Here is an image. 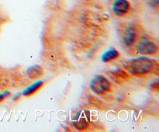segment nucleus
<instances>
[{
	"label": "nucleus",
	"mask_w": 159,
	"mask_h": 132,
	"mask_svg": "<svg viewBox=\"0 0 159 132\" xmlns=\"http://www.w3.org/2000/svg\"><path fill=\"white\" fill-rule=\"evenodd\" d=\"M130 4L127 0H115L113 4V11L116 15L123 16L127 13Z\"/></svg>",
	"instance_id": "obj_5"
},
{
	"label": "nucleus",
	"mask_w": 159,
	"mask_h": 132,
	"mask_svg": "<svg viewBox=\"0 0 159 132\" xmlns=\"http://www.w3.org/2000/svg\"><path fill=\"white\" fill-rule=\"evenodd\" d=\"M42 84H43V82H42V81H38V82H35V83L33 84L32 85H30V87H28L26 89H25L23 94L24 95V96H29V95L35 93V92L37 91V90L38 89L40 86H41Z\"/></svg>",
	"instance_id": "obj_9"
},
{
	"label": "nucleus",
	"mask_w": 159,
	"mask_h": 132,
	"mask_svg": "<svg viewBox=\"0 0 159 132\" xmlns=\"http://www.w3.org/2000/svg\"><path fill=\"white\" fill-rule=\"evenodd\" d=\"M90 121V113L87 110H82L77 113L73 119V124L78 130H84L88 127Z\"/></svg>",
	"instance_id": "obj_3"
},
{
	"label": "nucleus",
	"mask_w": 159,
	"mask_h": 132,
	"mask_svg": "<svg viewBox=\"0 0 159 132\" xmlns=\"http://www.w3.org/2000/svg\"><path fill=\"white\" fill-rule=\"evenodd\" d=\"M138 37V34L135 29L132 26H129L125 30L123 35V40L127 46H132L135 43Z\"/></svg>",
	"instance_id": "obj_6"
},
{
	"label": "nucleus",
	"mask_w": 159,
	"mask_h": 132,
	"mask_svg": "<svg viewBox=\"0 0 159 132\" xmlns=\"http://www.w3.org/2000/svg\"><path fill=\"white\" fill-rule=\"evenodd\" d=\"M155 62L152 59L146 57H138L130 62V68L138 75H144L152 71L155 68Z\"/></svg>",
	"instance_id": "obj_1"
},
{
	"label": "nucleus",
	"mask_w": 159,
	"mask_h": 132,
	"mask_svg": "<svg viewBox=\"0 0 159 132\" xmlns=\"http://www.w3.org/2000/svg\"><path fill=\"white\" fill-rule=\"evenodd\" d=\"M27 75L31 79H36V78L40 77V75H43V69L41 67L38 66V65H35V66H32L30 68H28Z\"/></svg>",
	"instance_id": "obj_7"
},
{
	"label": "nucleus",
	"mask_w": 159,
	"mask_h": 132,
	"mask_svg": "<svg viewBox=\"0 0 159 132\" xmlns=\"http://www.w3.org/2000/svg\"><path fill=\"white\" fill-rule=\"evenodd\" d=\"M110 88V83L103 75H96L90 82V89L96 94H103L109 91Z\"/></svg>",
	"instance_id": "obj_2"
},
{
	"label": "nucleus",
	"mask_w": 159,
	"mask_h": 132,
	"mask_svg": "<svg viewBox=\"0 0 159 132\" xmlns=\"http://www.w3.org/2000/svg\"><path fill=\"white\" fill-rule=\"evenodd\" d=\"M119 56V52L116 49H110L109 51H106L102 56V61L107 62L110 61L112 60H114Z\"/></svg>",
	"instance_id": "obj_8"
},
{
	"label": "nucleus",
	"mask_w": 159,
	"mask_h": 132,
	"mask_svg": "<svg viewBox=\"0 0 159 132\" xmlns=\"http://www.w3.org/2000/svg\"><path fill=\"white\" fill-rule=\"evenodd\" d=\"M9 95H10V93L8 91L1 93V94H0V101H2V100H3L4 99H6V98L7 97V96H9Z\"/></svg>",
	"instance_id": "obj_10"
},
{
	"label": "nucleus",
	"mask_w": 159,
	"mask_h": 132,
	"mask_svg": "<svg viewBox=\"0 0 159 132\" xmlns=\"http://www.w3.org/2000/svg\"><path fill=\"white\" fill-rule=\"evenodd\" d=\"M137 50L140 54H153L158 51V46L156 43L151 40H142L139 42L137 46Z\"/></svg>",
	"instance_id": "obj_4"
}]
</instances>
